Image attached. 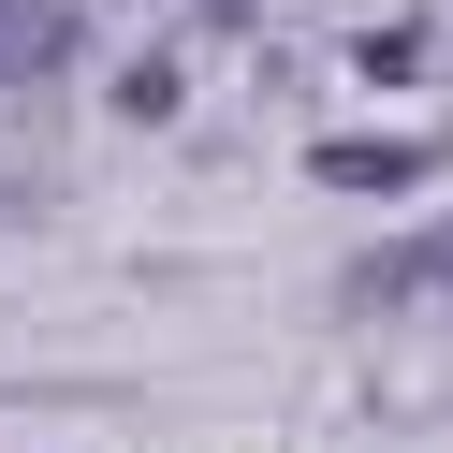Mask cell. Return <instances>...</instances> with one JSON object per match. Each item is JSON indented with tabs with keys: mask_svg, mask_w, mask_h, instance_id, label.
<instances>
[{
	"mask_svg": "<svg viewBox=\"0 0 453 453\" xmlns=\"http://www.w3.org/2000/svg\"><path fill=\"white\" fill-rule=\"evenodd\" d=\"M322 176L336 190H395V176H424V147H322Z\"/></svg>",
	"mask_w": 453,
	"mask_h": 453,
	"instance_id": "cell-3",
	"label": "cell"
},
{
	"mask_svg": "<svg viewBox=\"0 0 453 453\" xmlns=\"http://www.w3.org/2000/svg\"><path fill=\"white\" fill-rule=\"evenodd\" d=\"M73 59V15L59 0H0V73H59Z\"/></svg>",
	"mask_w": 453,
	"mask_h": 453,
	"instance_id": "cell-2",
	"label": "cell"
},
{
	"mask_svg": "<svg viewBox=\"0 0 453 453\" xmlns=\"http://www.w3.org/2000/svg\"><path fill=\"white\" fill-rule=\"evenodd\" d=\"M424 293H453V219H439V234H410V249H380V264H365V307H424Z\"/></svg>",
	"mask_w": 453,
	"mask_h": 453,
	"instance_id": "cell-1",
	"label": "cell"
}]
</instances>
